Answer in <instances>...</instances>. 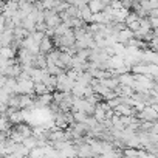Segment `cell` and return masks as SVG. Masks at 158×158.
<instances>
[{
    "mask_svg": "<svg viewBox=\"0 0 158 158\" xmlns=\"http://www.w3.org/2000/svg\"><path fill=\"white\" fill-rule=\"evenodd\" d=\"M54 48V45H53V40H51V37H48V36H45L44 34V37H42V40L39 42V53H42V54H47L48 51H51Z\"/></svg>",
    "mask_w": 158,
    "mask_h": 158,
    "instance_id": "6da1fadb",
    "label": "cell"
},
{
    "mask_svg": "<svg viewBox=\"0 0 158 158\" xmlns=\"http://www.w3.org/2000/svg\"><path fill=\"white\" fill-rule=\"evenodd\" d=\"M130 37H133V31L129 30L127 27L123 28V30H119V31L116 33V42H123V44H126Z\"/></svg>",
    "mask_w": 158,
    "mask_h": 158,
    "instance_id": "7a4b0ae2",
    "label": "cell"
},
{
    "mask_svg": "<svg viewBox=\"0 0 158 158\" xmlns=\"http://www.w3.org/2000/svg\"><path fill=\"white\" fill-rule=\"evenodd\" d=\"M118 77V81H119V85H133V74L130 73V71H126V73H123V74H119V76H116Z\"/></svg>",
    "mask_w": 158,
    "mask_h": 158,
    "instance_id": "3957f363",
    "label": "cell"
},
{
    "mask_svg": "<svg viewBox=\"0 0 158 158\" xmlns=\"http://www.w3.org/2000/svg\"><path fill=\"white\" fill-rule=\"evenodd\" d=\"M34 23H36L34 17H33L31 14H28V16L22 17V23H20V27H23L25 30H28V31L31 33V31H34Z\"/></svg>",
    "mask_w": 158,
    "mask_h": 158,
    "instance_id": "277c9868",
    "label": "cell"
},
{
    "mask_svg": "<svg viewBox=\"0 0 158 158\" xmlns=\"http://www.w3.org/2000/svg\"><path fill=\"white\" fill-rule=\"evenodd\" d=\"M76 81L79 84H82V85H89L90 81H92V74L85 70V71H81V73H77V77H76Z\"/></svg>",
    "mask_w": 158,
    "mask_h": 158,
    "instance_id": "5b68a950",
    "label": "cell"
},
{
    "mask_svg": "<svg viewBox=\"0 0 158 158\" xmlns=\"http://www.w3.org/2000/svg\"><path fill=\"white\" fill-rule=\"evenodd\" d=\"M13 34H14V39L20 42L22 39H25V37L30 34V31H28V30H25L23 27H14V30H13Z\"/></svg>",
    "mask_w": 158,
    "mask_h": 158,
    "instance_id": "8992f818",
    "label": "cell"
},
{
    "mask_svg": "<svg viewBox=\"0 0 158 158\" xmlns=\"http://www.w3.org/2000/svg\"><path fill=\"white\" fill-rule=\"evenodd\" d=\"M8 119H10L13 124H17V123L25 121V119H23V113H22V110H20V109H17V110H14L11 115H8Z\"/></svg>",
    "mask_w": 158,
    "mask_h": 158,
    "instance_id": "52a82bcc",
    "label": "cell"
},
{
    "mask_svg": "<svg viewBox=\"0 0 158 158\" xmlns=\"http://www.w3.org/2000/svg\"><path fill=\"white\" fill-rule=\"evenodd\" d=\"M87 5H89V8H90L92 13H99V11H102V8H104V3L101 2V0H90Z\"/></svg>",
    "mask_w": 158,
    "mask_h": 158,
    "instance_id": "ba28073f",
    "label": "cell"
},
{
    "mask_svg": "<svg viewBox=\"0 0 158 158\" xmlns=\"http://www.w3.org/2000/svg\"><path fill=\"white\" fill-rule=\"evenodd\" d=\"M14 56H16V50H13L11 47H2L0 48V57L10 59V57H14Z\"/></svg>",
    "mask_w": 158,
    "mask_h": 158,
    "instance_id": "9c48e42d",
    "label": "cell"
},
{
    "mask_svg": "<svg viewBox=\"0 0 158 158\" xmlns=\"http://www.w3.org/2000/svg\"><path fill=\"white\" fill-rule=\"evenodd\" d=\"M33 92L36 93V95H42V93H47L48 92V89H47V85L44 84V82H34L33 84Z\"/></svg>",
    "mask_w": 158,
    "mask_h": 158,
    "instance_id": "30bf717a",
    "label": "cell"
},
{
    "mask_svg": "<svg viewBox=\"0 0 158 158\" xmlns=\"http://www.w3.org/2000/svg\"><path fill=\"white\" fill-rule=\"evenodd\" d=\"M112 48H113L115 54L124 56V53H126V44H123V42H115V44L112 45Z\"/></svg>",
    "mask_w": 158,
    "mask_h": 158,
    "instance_id": "8fae6325",
    "label": "cell"
},
{
    "mask_svg": "<svg viewBox=\"0 0 158 158\" xmlns=\"http://www.w3.org/2000/svg\"><path fill=\"white\" fill-rule=\"evenodd\" d=\"M126 156H138V149L136 147H124V152H121Z\"/></svg>",
    "mask_w": 158,
    "mask_h": 158,
    "instance_id": "7c38bea8",
    "label": "cell"
},
{
    "mask_svg": "<svg viewBox=\"0 0 158 158\" xmlns=\"http://www.w3.org/2000/svg\"><path fill=\"white\" fill-rule=\"evenodd\" d=\"M34 30H36V31H42V33H45V30H47V23H45V22H36V23H34Z\"/></svg>",
    "mask_w": 158,
    "mask_h": 158,
    "instance_id": "4fadbf2b",
    "label": "cell"
},
{
    "mask_svg": "<svg viewBox=\"0 0 158 158\" xmlns=\"http://www.w3.org/2000/svg\"><path fill=\"white\" fill-rule=\"evenodd\" d=\"M147 20H149L150 28L152 30H156V27H158V17H147Z\"/></svg>",
    "mask_w": 158,
    "mask_h": 158,
    "instance_id": "5bb4252c",
    "label": "cell"
},
{
    "mask_svg": "<svg viewBox=\"0 0 158 158\" xmlns=\"http://www.w3.org/2000/svg\"><path fill=\"white\" fill-rule=\"evenodd\" d=\"M25 2H30V3H34V0H25Z\"/></svg>",
    "mask_w": 158,
    "mask_h": 158,
    "instance_id": "9a60e30c",
    "label": "cell"
}]
</instances>
